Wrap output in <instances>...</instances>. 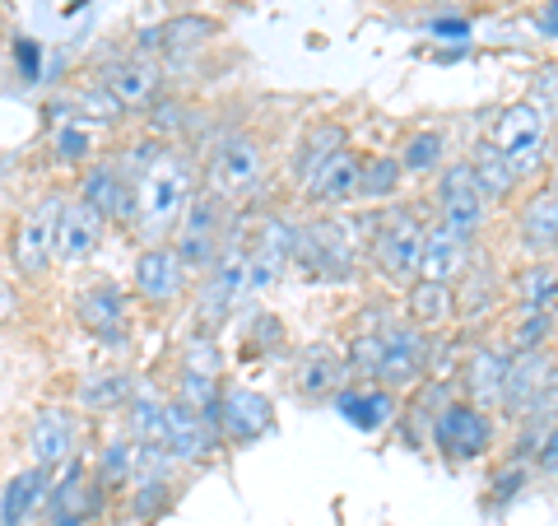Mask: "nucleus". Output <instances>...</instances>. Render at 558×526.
<instances>
[{"instance_id": "4be33fe9", "label": "nucleus", "mask_w": 558, "mask_h": 526, "mask_svg": "<svg viewBox=\"0 0 558 526\" xmlns=\"http://www.w3.org/2000/svg\"><path fill=\"white\" fill-rule=\"evenodd\" d=\"M102 229H108V219L89 201H65L61 229H57V261L61 266H84L89 256H98Z\"/></svg>"}, {"instance_id": "72a5a7b5", "label": "nucleus", "mask_w": 558, "mask_h": 526, "mask_svg": "<svg viewBox=\"0 0 558 526\" xmlns=\"http://www.w3.org/2000/svg\"><path fill=\"white\" fill-rule=\"evenodd\" d=\"M558 331V312H539V308H512L508 312V340L502 349L521 355V349H549Z\"/></svg>"}, {"instance_id": "c03bdc74", "label": "nucleus", "mask_w": 558, "mask_h": 526, "mask_svg": "<svg viewBox=\"0 0 558 526\" xmlns=\"http://www.w3.org/2000/svg\"><path fill=\"white\" fill-rule=\"evenodd\" d=\"M521 425H526L531 433L558 425V363H554V373H549V382H545V392H539V401L531 406V415L521 419Z\"/></svg>"}, {"instance_id": "412c9836", "label": "nucleus", "mask_w": 558, "mask_h": 526, "mask_svg": "<svg viewBox=\"0 0 558 526\" xmlns=\"http://www.w3.org/2000/svg\"><path fill=\"white\" fill-rule=\"evenodd\" d=\"M252 289V271H247V256H223L215 271L205 279V294H201V326L215 331L219 322L233 318V308L242 303V294Z\"/></svg>"}, {"instance_id": "2f4dec72", "label": "nucleus", "mask_w": 558, "mask_h": 526, "mask_svg": "<svg viewBox=\"0 0 558 526\" xmlns=\"http://www.w3.org/2000/svg\"><path fill=\"white\" fill-rule=\"evenodd\" d=\"M47 485H51L47 466L20 470V476L5 485V494H0V526H24L33 517V507L47 503Z\"/></svg>"}, {"instance_id": "ddd939ff", "label": "nucleus", "mask_w": 558, "mask_h": 526, "mask_svg": "<svg viewBox=\"0 0 558 526\" xmlns=\"http://www.w3.org/2000/svg\"><path fill=\"white\" fill-rule=\"evenodd\" d=\"M98 489L102 480L89 476V466L70 462L65 476L47 489V503H43V526H89L98 517Z\"/></svg>"}, {"instance_id": "a18cd8bd", "label": "nucleus", "mask_w": 558, "mask_h": 526, "mask_svg": "<svg viewBox=\"0 0 558 526\" xmlns=\"http://www.w3.org/2000/svg\"><path fill=\"white\" fill-rule=\"evenodd\" d=\"M182 373H196V378H219V349L209 336H196L186 345V359H182Z\"/></svg>"}, {"instance_id": "bb28decb", "label": "nucleus", "mask_w": 558, "mask_h": 526, "mask_svg": "<svg viewBox=\"0 0 558 526\" xmlns=\"http://www.w3.org/2000/svg\"><path fill=\"white\" fill-rule=\"evenodd\" d=\"M293 387L303 401H330L349 387V359L336 355L330 345H312L303 349L299 368H293Z\"/></svg>"}, {"instance_id": "f3484780", "label": "nucleus", "mask_w": 558, "mask_h": 526, "mask_svg": "<svg viewBox=\"0 0 558 526\" xmlns=\"http://www.w3.org/2000/svg\"><path fill=\"white\" fill-rule=\"evenodd\" d=\"M75 318H80V326L89 331L94 340H102V345H126V336H131L126 298H121V289H112V285L80 289V294H75Z\"/></svg>"}, {"instance_id": "c756f323", "label": "nucleus", "mask_w": 558, "mask_h": 526, "mask_svg": "<svg viewBox=\"0 0 558 526\" xmlns=\"http://www.w3.org/2000/svg\"><path fill=\"white\" fill-rule=\"evenodd\" d=\"M405 322L424 331H442L457 322V285H438V279H414L405 289Z\"/></svg>"}, {"instance_id": "f03ea898", "label": "nucleus", "mask_w": 558, "mask_h": 526, "mask_svg": "<svg viewBox=\"0 0 558 526\" xmlns=\"http://www.w3.org/2000/svg\"><path fill=\"white\" fill-rule=\"evenodd\" d=\"M484 140L508 154V164L517 168V178H521V182H531V178H539V172L549 168L554 127H549L545 117H539V108H535V103H526V98L502 103V108L488 117Z\"/></svg>"}, {"instance_id": "c85d7f7f", "label": "nucleus", "mask_w": 558, "mask_h": 526, "mask_svg": "<svg viewBox=\"0 0 558 526\" xmlns=\"http://www.w3.org/2000/svg\"><path fill=\"white\" fill-rule=\"evenodd\" d=\"M465 164H470V172H475V178H480V187H484L488 205H508V201H517L521 178H517V168L508 164V154H502L498 145H488V140L480 135L475 145H470Z\"/></svg>"}, {"instance_id": "9b49d317", "label": "nucleus", "mask_w": 558, "mask_h": 526, "mask_svg": "<svg viewBox=\"0 0 558 526\" xmlns=\"http://www.w3.org/2000/svg\"><path fill=\"white\" fill-rule=\"evenodd\" d=\"M475 271V238L451 229L442 219H428L424 252H418V279H438V285H461Z\"/></svg>"}, {"instance_id": "f257e3e1", "label": "nucleus", "mask_w": 558, "mask_h": 526, "mask_svg": "<svg viewBox=\"0 0 558 526\" xmlns=\"http://www.w3.org/2000/svg\"><path fill=\"white\" fill-rule=\"evenodd\" d=\"M196 187H191V164L182 159L178 150H163L145 172L135 178V215L131 229L145 238V248L163 242L168 229H178Z\"/></svg>"}, {"instance_id": "79ce46f5", "label": "nucleus", "mask_w": 558, "mask_h": 526, "mask_svg": "<svg viewBox=\"0 0 558 526\" xmlns=\"http://www.w3.org/2000/svg\"><path fill=\"white\" fill-rule=\"evenodd\" d=\"M51 154H57L61 164H84L94 154V127H84V121L65 117L57 135H51Z\"/></svg>"}, {"instance_id": "0eeeda50", "label": "nucleus", "mask_w": 558, "mask_h": 526, "mask_svg": "<svg viewBox=\"0 0 558 526\" xmlns=\"http://www.w3.org/2000/svg\"><path fill=\"white\" fill-rule=\"evenodd\" d=\"M260 178H266V154H260V145L252 135H233V140H223V145L209 154L205 187H209V196H219L223 205L242 201L247 191H256Z\"/></svg>"}, {"instance_id": "20e7f679", "label": "nucleus", "mask_w": 558, "mask_h": 526, "mask_svg": "<svg viewBox=\"0 0 558 526\" xmlns=\"http://www.w3.org/2000/svg\"><path fill=\"white\" fill-rule=\"evenodd\" d=\"M293 266H303L312 279H326V285H340V279L359 275V248L349 224L317 215L299 224V252H293Z\"/></svg>"}, {"instance_id": "49530a36", "label": "nucleus", "mask_w": 558, "mask_h": 526, "mask_svg": "<svg viewBox=\"0 0 558 526\" xmlns=\"http://www.w3.org/2000/svg\"><path fill=\"white\" fill-rule=\"evenodd\" d=\"M149 127L159 131V135H182V131L191 127V117H186L182 103H159V108H154V121H149Z\"/></svg>"}, {"instance_id": "09e8293b", "label": "nucleus", "mask_w": 558, "mask_h": 526, "mask_svg": "<svg viewBox=\"0 0 558 526\" xmlns=\"http://www.w3.org/2000/svg\"><path fill=\"white\" fill-rule=\"evenodd\" d=\"M252 336H256V345H260V349H270V345H279V340H284V322H279V318H270V312H266V318H256Z\"/></svg>"}, {"instance_id": "4c0bfd02", "label": "nucleus", "mask_w": 558, "mask_h": 526, "mask_svg": "<svg viewBox=\"0 0 558 526\" xmlns=\"http://www.w3.org/2000/svg\"><path fill=\"white\" fill-rule=\"evenodd\" d=\"M131 438L145 452H159V457H168V425H163V401L159 396H149V392L131 396Z\"/></svg>"}, {"instance_id": "1a4fd4ad", "label": "nucleus", "mask_w": 558, "mask_h": 526, "mask_svg": "<svg viewBox=\"0 0 558 526\" xmlns=\"http://www.w3.org/2000/svg\"><path fill=\"white\" fill-rule=\"evenodd\" d=\"M61 196H47L14 224L10 234V261L20 266V275H43L57 261V229H61Z\"/></svg>"}, {"instance_id": "ea45409f", "label": "nucleus", "mask_w": 558, "mask_h": 526, "mask_svg": "<svg viewBox=\"0 0 558 526\" xmlns=\"http://www.w3.org/2000/svg\"><path fill=\"white\" fill-rule=\"evenodd\" d=\"M178 503V485H172L168 476H145L140 485H131V517L135 522H159L168 507Z\"/></svg>"}, {"instance_id": "393cba45", "label": "nucleus", "mask_w": 558, "mask_h": 526, "mask_svg": "<svg viewBox=\"0 0 558 526\" xmlns=\"http://www.w3.org/2000/svg\"><path fill=\"white\" fill-rule=\"evenodd\" d=\"M80 201H89L108 224H131L135 215V182L117 164H94L80 182Z\"/></svg>"}, {"instance_id": "cd10ccee", "label": "nucleus", "mask_w": 558, "mask_h": 526, "mask_svg": "<svg viewBox=\"0 0 558 526\" xmlns=\"http://www.w3.org/2000/svg\"><path fill=\"white\" fill-rule=\"evenodd\" d=\"M28 452H33V462L47 466V470L70 466V457H75V419H70L61 406H43L33 415Z\"/></svg>"}, {"instance_id": "dca6fc26", "label": "nucleus", "mask_w": 558, "mask_h": 526, "mask_svg": "<svg viewBox=\"0 0 558 526\" xmlns=\"http://www.w3.org/2000/svg\"><path fill=\"white\" fill-rule=\"evenodd\" d=\"M163 425H168V457L172 462H205L219 447V419L182 406L178 396L163 401Z\"/></svg>"}, {"instance_id": "a19ab883", "label": "nucleus", "mask_w": 558, "mask_h": 526, "mask_svg": "<svg viewBox=\"0 0 558 526\" xmlns=\"http://www.w3.org/2000/svg\"><path fill=\"white\" fill-rule=\"evenodd\" d=\"M121 112L126 108L112 98V89L102 80H89L75 94V121H84V127H112V121H121Z\"/></svg>"}, {"instance_id": "6ab92c4d", "label": "nucleus", "mask_w": 558, "mask_h": 526, "mask_svg": "<svg viewBox=\"0 0 558 526\" xmlns=\"http://www.w3.org/2000/svg\"><path fill=\"white\" fill-rule=\"evenodd\" d=\"M135 294L145 298V303H178L182 289H186V266L182 256L168 248V242H154V248H145L135 256Z\"/></svg>"}, {"instance_id": "a878e982", "label": "nucleus", "mask_w": 558, "mask_h": 526, "mask_svg": "<svg viewBox=\"0 0 558 526\" xmlns=\"http://www.w3.org/2000/svg\"><path fill=\"white\" fill-rule=\"evenodd\" d=\"M359 178H363V154L344 150L303 187V201L312 210H344L359 201Z\"/></svg>"}, {"instance_id": "423d86ee", "label": "nucleus", "mask_w": 558, "mask_h": 526, "mask_svg": "<svg viewBox=\"0 0 558 526\" xmlns=\"http://www.w3.org/2000/svg\"><path fill=\"white\" fill-rule=\"evenodd\" d=\"M381 340H387V349H381L377 387H387V392L414 387V382L433 368V349H438V340H433V331L414 326V322H387V331H381Z\"/></svg>"}, {"instance_id": "a211bd4d", "label": "nucleus", "mask_w": 558, "mask_h": 526, "mask_svg": "<svg viewBox=\"0 0 558 526\" xmlns=\"http://www.w3.org/2000/svg\"><path fill=\"white\" fill-rule=\"evenodd\" d=\"M554 355L549 349H521V355L508 359V382H502V415L508 419H526L531 406L545 392V382L554 373Z\"/></svg>"}, {"instance_id": "2eb2a0df", "label": "nucleus", "mask_w": 558, "mask_h": 526, "mask_svg": "<svg viewBox=\"0 0 558 526\" xmlns=\"http://www.w3.org/2000/svg\"><path fill=\"white\" fill-rule=\"evenodd\" d=\"M508 349L494 345V340H480L465 349L461 359V392L465 401H475L480 410H502V382H508Z\"/></svg>"}, {"instance_id": "4468645a", "label": "nucleus", "mask_w": 558, "mask_h": 526, "mask_svg": "<svg viewBox=\"0 0 558 526\" xmlns=\"http://www.w3.org/2000/svg\"><path fill=\"white\" fill-rule=\"evenodd\" d=\"M98 80L108 84L112 98L126 112L149 108V103L159 98V89H163V70H159V61H154L149 51H126V57H112L108 65L98 70Z\"/></svg>"}, {"instance_id": "7ed1b4c3", "label": "nucleus", "mask_w": 558, "mask_h": 526, "mask_svg": "<svg viewBox=\"0 0 558 526\" xmlns=\"http://www.w3.org/2000/svg\"><path fill=\"white\" fill-rule=\"evenodd\" d=\"M424 234L428 219H418V210L410 205H387L373 219V238H368V261L387 285H414L418 279V252H424Z\"/></svg>"}, {"instance_id": "e433bc0d", "label": "nucleus", "mask_w": 558, "mask_h": 526, "mask_svg": "<svg viewBox=\"0 0 558 526\" xmlns=\"http://www.w3.org/2000/svg\"><path fill=\"white\" fill-rule=\"evenodd\" d=\"M400 178H405V164H400V154H363L359 201H377V205L396 201Z\"/></svg>"}, {"instance_id": "f704fd0d", "label": "nucleus", "mask_w": 558, "mask_h": 526, "mask_svg": "<svg viewBox=\"0 0 558 526\" xmlns=\"http://www.w3.org/2000/svg\"><path fill=\"white\" fill-rule=\"evenodd\" d=\"M340 410H344V419L349 425H359V429H381L387 419L396 415V392H387V387H344L340 392Z\"/></svg>"}, {"instance_id": "6e6552de", "label": "nucleus", "mask_w": 558, "mask_h": 526, "mask_svg": "<svg viewBox=\"0 0 558 526\" xmlns=\"http://www.w3.org/2000/svg\"><path fill=\"white\" fill-rule=\"evenodd\" d=\"M433 210H438V219L451 224V229H461L475 238L488 219V196L480 178L470 172L465 159H451L442 172H438V187H433Z\"/></svg>"}, {"instance_id": "473e14b6", "label": "nucleus", "mask_w": 558, "mask_h": 526, "mask_svg": "<svg viewBox=\"0 0 558 526\" xmlns=\"http://www.w3.org/2000/svg\"><path fill=\"white\" fill-rule=\"evenodd\" d=\"M512 294H517V308H539V312H558V261H526L517 275H512Z\"/></svg>"}, {"instance_id": "58836bf2", "label": "nucleus", "mask_w": 558, "mask_h": 526, "mask_svg": "<svg viewBox=\"0 0 558 526\" xmlns=\"http://www.w3.org/2000/svg\"><path fill=\"white\" fill-rule=\"evenodd\" d=\"M400 164H405V172H414V178L442 172L447 168V135L433 127H418L405 145H400Z\"/></svg>"}, {"instance_id": "f8f14e48", "label": "nucleus", "mask_w": 558, "mask_h": 526, "mask_svg": "<svg viewBox=\"0 0 558 526\" xmlns=\"http://www.w3.org/2000/svg\"><path fill=\"white\" fill-rule=\"evenodd\" d=\"M512 229H517V248L531 261H545V256L558 261V182L535 187L531 196L517 201Z\"/></svg>"}, {"instance_id": "37998d69", "label": "nucleus", "mask_w": 558, "mask_h": 526, "mask_svg": "<svg viewBox=\"0 0 558 526\" xmlns=\"http://www.w3.org/2000/svg\"><path fill=\"white\" fill-rule=\"evenodd\" d=\"M526 103H535L539 117H545L549 127L558 131V61L531 70V80H526Z\"/></svg>"}, {"instance_id": "3c124183", "label": "nucleus", "mask_w": 558, "mask_h": 526, "mask_svg": "<svg viewBox=\"0 0 558 526\" xmlns=\"http://www.w3.org/2000/svg\"><path fill=\"white\" fill-rule=\"evenodd\" d=\"M517 485H526V470H508V476H498L494 480V503H512Z\"/></svg>"}, {"instance_id": "de8ad7c7", "label": "nucleus", "mask_w": 558, "mask_h": 526, "mask_svg": "<svg viewBox=\"0 0 558 526\" xmlns=\"http://www.w3.org/2000/svg\"><path fill=\"white\" fill-rule=\"evenodd\" d=\"M535 470H539V476H554L558 480V425L539 433V443H535Z\"/></svg>"}, {"instance_id": "9d476101", "label": "nucleus", "mask_w": 558, "mask_h": 526, "mask_svg": "<svg viewBox=\"0 0 558 526\" xmlns=\"http://www.w3.org/2000/svg\"><path fill=\"white\" fill-rule=\"evenodd\" d=\"M219 224H223V201L209 196V191H196L178 224V242H172V252L182 256L186 271L219 266Z\"/></svg>"}, {"instance_id": "5701e85b", "label": "nucleus", "mask_w": 558, "mask_h": 526, "mask_svg": "<svg viewBox=\"0 0 558 526\" xmlns=\"http://www.w3.org/2000/svg\"><path fill=\"white\" fill-rule=\"evenodd\" d=\"M219 33L223 24L209 20V14H172V20L140 33V47L159 51V57H186V51H201L205 43H215Z\"/></svg>"}, {"instance_id": "39448f33", "label": "nucleus", "mask_w": 558, "mask_h": 526, "mask_svg": "<svg viewBox=\"0 0 558 526\" xmlns=\"http://www.w3.org/2000/svg\"><path fill=\"white\" fill-rule=\"evenodd\" d=\"M433 447L457 466L480 462L484 452L494 447V419H488V410H480L475 401L451 396L438 406V419H433Z\"/></svg>"}, {"instance_id": "b1692460", "label": "nucleus", "mask_w": 558, "mask_h": 526, "mask_svg": "<svg viewBox=\"0 0 558 526\" xmlns=\"http://www.w3.org/2000/svg\"><path fill=\"white\" fill-rule=\"evenodd\" d=\"M275 425V406L270 396H260L256 387H223L219 396V429L233 443H256L260 433H270Z\"/></svg>"}, {"instance_id": "c9c22d12", "label": "nucleus", "mask_w": 558, "mask_h": 526, "mask_svg": "<svg viewBox=\"0 0 558 526\" xmlns=\"http://www.w3.org/2000/svg\"><path fill=\"white\" fill-rule=\"evenodd\" d=\"M131 396H135V382L126 368H102V373H89L80 382V406H89V410L131 406Z\"/></svg>"}, {"instance_id": "aec40b11", "label": "nucleus", "mask_w": 558, "mask_h": 526, "mask_svg": "<svg viewBox=\"0 0 558 526\" xmlns=\"http://www.w3.org/2000/svg\"><path fill=\"white\" fill-rule=\"evenodd\" d=\"M293 252H299V224L289 219H266L256 229V242L247 252V271H252V289L275 285L284 266H293Z\"/></svg>"}, {"instance_id": "7c9ffc66", "label": "nucleus", "mask_w": 558, "mask_h": 526, "mask_svg": "<svg viewBox=\"0 0 558 526\" xmlns=\"http://www.w3.org/2000/svg\"><path fill=\"white\" fill-rule=\"evenodd\" d=\"M349 150V131L340 127V121H317L307 135H303V145H299V154H293V172H299V182L307 187L317 172L336 159V154H344Z\"/></svg>"}, {"instance_id": "8fccbe9b", "label": "nucleus", "mask_w": 558, "mask_h": 526, "mask_svg": "<svg viewBox=\"0 0 558 526\" xmlns=\"http://www.w3.org/2000/svg\"><path fill=\"white\" fill-rule=\"evenodd\" d=\"M20 303H24L20 289H14L10 279H0V326H10L14 318H20Z\"/></svg>"}]
</instances>
